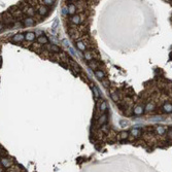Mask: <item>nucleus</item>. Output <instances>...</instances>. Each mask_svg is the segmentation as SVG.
Listing matches in <instances>:
<instances>
[{
    "instance_id": "obj_1",
    "label": "nucleus",
    "mask_w": 172,
    "mask_h": 172,
    "mask_svg": "<svg viewBox=\"0 0 172 172\" xmlns=\"http://www.w3.org/2000/svg\"><path fill=\"white\" fill-rule=\"evenodd\" d=\"M162 109L166 114H172V103L170 102H165L163 106H162Z\"/></svg>"
},
{
    "instance_id": "obj_2",
    "label": "nucleus",
    "mask_w": 172,
    "mask_h": 172,
    "mask_svg": "<svg viewBox=\"0 0 172 172\" xmlns=\"http://www.w3.org/2000/svg\"><path fill=\"white\" fill-rule=\"evenodd\" d=\"M144 110H145V108H144L143 105H137L135 108L133 109V114H134L135 115H140L143 114Z\"/></svg>"
},
{
    "instance_id": "obj_3",
    "label": "nucleus",
    "mask_w": 172,
    "mask_h": 172,
    "mask_svg": "<svg viewBox=\"0 0 172 172\" xmlns=\"http://www.w3.org/2000/svg\"><path fill=\"white\" fill-rule=\"evenodd\" d=\"M34 23H35V21H34V19L32 17H28L27 19H25L23 21V24H24V26H26V27H31L34 25Z\"/></svg>"
},
{
    "instance_id": "obj_4",
    "label": "nucleus",
    "mask_w": 172,
    "mask_h": 172,
    "mask_svg": "<svg viewBox=\"0 0 172 172\" xmlns=\"http://www.w3.org/2000/svg\"><path fill=\"white\" fill-rule=\"evenodd\" d=\"M25 39V35H23L22 33H18L12 37V41L13 42H22Z\"/></svg>"
},
{
    "instance_id": "obj_5",
    "label": "nucleus",
    "mask_w": 172,
    "mask_h": 172,
    "mask_svg": "<svg viewBox=\"0 0 172 172\" xmlns=\"http://www.w3.org/2000/svg\"><path fill=\"white\" fill-rule=\"evenodd\" d=\"M35 37H36V34L34 33V32H27V33L25 34V39H27L28 41L34 40V39H35Z\"/></svg>"
},
{
    "instance_id": "obj_6",
    "label": "nucleus",
    "mask_w": 172,
    "mask_h": 172,
    "mask_svg": "<svg viewBox=\"0 0 172 172\" xmlns=\"http://www.w3.org/2000/svg\"><path fill=\"white\" fill-rule=\"evenodd\" d=\"M166 131H167V128L164 127V126H158L156 128V132L159 135H164L166 133Z\"/></svg>"
},
{
    "instance_id": "obj_7",
    "label": "nucleus",
    "mask_w": 172,
    "mask_h": 172,
    "mask_svg": "<svg viewBox=\"0 0 172 172\" xmlns=\"http://www.w3.org/2000/svg\"><path fill=\"white\" fill-rule=\"evenodd\" d=\"M71 22L73 23V24H80L81 21H80V14H73L72 16V18H71Z\"/></svg>"
},
{
    "instance_id": "obj_8",
    "label": "nucleus",
    "mask_w": 172,
    "mask_h": 172,
    "mask_svg": "<svg viewBox=\"0 0 172 172\" xmlns=\"http://www.w3.org/2000/svg\"><path fill=\"white\" fill-rule=\"evenodd\" d=\"M95 76L98 78V80H103L104 78V72L100 69H96L95 70Z\"/></svg>"
},
{
    "instance_id": "obj_9",
    "label": "nucleus",
    "mask_w": 172,
    "mask_h": 172,
    "mask_svg": "<svg viewBox=\"0 0 172 172\" xmlns=\"http://www.w3.org/2000/svg\"><path fill=\"white\" fill-rule=\"evenodd\" d=\"M47 48L50 51H52V52H55V53H60V47H59L58 46H56V45H51V46H47Z\"/></svg>"
},
{
    "instance_id": "obj_10",
    "label": "nucleus",
    "mask_w": 172,
    "mask_h": 172,
    "mask_svg": "<svg viewBox=\"0 0 172 172\" xmlns=\"http://www.w3.org/2000/svg\"><path fill=\"white\" fill-rule=\"evenodd\" d=\"M67 8H68V13H70V14H73L76 11V6L74 4H69V5L67 6Z\"/></svg>"
},
{
    "instance_id": "obj_11",
    "label": "nucleus",
    "mask_w": 172,
    "mask_h": 172,
    "mask_svg": "<svg viewBox=\"0 0 172 172\" xmlns=\"http://www.w3.org/2000/svg\"><path fill=\"white\" fill-rule=\"evenodd\" d=\"M37 41H38V43H41V45H43V43H47L48 39H47L46 36L41 35V36H38V38H37Z\"/></svg>"
},
{
    "instance_id": "obj_12",
    "label": "nucleus",
    "mask_w": 172,
    "mask_h": 172,
    "mask_svg": "<svg viewBox=\"0 0 172 172\" xmlns=\"http://www.w3.org/2000/svg\"><path fill=\"white\" fill-rule=\"evenodd\" d=\"M107 117H108V116H107V115L104 112V114H103V115L100 116V119H99V123H100L101 125H104L105 123L107 122Z\"/></svg>"
},
{
    "instance_id": "obj_13",
    "label": "nucleus",
    "mask_w": 172,
    "mask_h": 172,
    "mask_svg": "<svg viewBox=\"0 0 172 172\" xmlns=\"http://www.w3.org/2000/svg\"><path fill=\"white\" fill-rule=\"evenodd\" d=\"M76 47H77L80 51H81V52H83V51L86 50V46H85V43L81 42V41H77V42H76Z\"/></svg>"
},
{
    "instance_id": "obj_14",
    "label": "nucleus",
    "mask_w": 172,
    "mask_h": 172,
    "mask_svg": "<svg viewBox=\"0 0 172 172\" xmlns=\"http://www.w3.org/2000/svg\"><path fill=\"white\" fill-rule=\"evenodd\" d=\"M155 108V103L154 102H149L146 104V107H145V111H151Z\"/></svg>"
},
{
    "instance_id": "obj_15",
    "label": "nucleus",
    "mask_w": 172,
    "mask_h": 172,
    "mask_svg": "<svg viewBox=\"0 0 172 172\" xmlns=\"http://www.w3.org/2000/svg\"><path fill=\"white\" fill-rule=\"evenodd\" d=\"M1 163H2L3 167H5V168H7V167H11V161L7 160V159H4V158L1 160Z\"/></svg>"
},
{
    "instance_id": "obj_16",
    "label": "nucleus",
    "mask_w": 172,
    "mask_h": 172,
    "mask_svg": "<svg viewBox=\"0 0 172 172\" xmlns=\"http://www.w3.org/2000/svg\"><path fill=\"white\" fill-rule=\"evenodd\" d=\"M131 134L133 135V136L138 137V136L140 135V130L138 129V128H133V129L131 130Z\"/></svg>"
},
{
    "instance_id": "obj_17",
    "label": "nucleus",
    "mask_w": 172,
    "mask_h": 172,
    "mask_svg": "<svg viewBox=\"0 0 172 172\" xmlns=\"http://www.w3.org/2000/svg\"><path fill=\"white\" fill-rule=\"evenodd\" d=\"M106 110H107V104H106V102L103 101V102L101 103V104H100V111L104 114V112H105Z\"/></svg>"
},
{
    "instance_id": "obj_18",
    "label": "nucleus",
    "mask_w": 172,
    "mask_h": 172,
    "mask_svg": "<svg viewBox=\"0 0 172 172\" xmlns=\"http://www.w3.org/2000/svg\"><path fill=\"white\" fill-rule=\"evenodd\" d=\"M27 12V14L29 17H32V16H34V13H35V11H34V8L33 7H29V8H27V11H26Z\"/></svg>"
},
{
    "instance_id": "obj_19",
    "label": "nucleus",
    "mask_w": 172,
    "mask_h": 172,
    "mask_svg": "<svg viewBox=\"0 0 172 172\" xmlns=\"http://www.w3.org/2000/svg\"><path fill=\"white\" fill-rule=\"evenodd\" d=\"M38 12H39V14H46L47 12V8L46 6H40L38 9Z\"/></svg>"
},
{
    "instance_id": "obj_20",
    "label": "nucleus",
    "mask_w": 172,
    "mask_h": 172,
    "mask_svg": "<svg viewBox=\"0 0 172 172\" xmlns=\"http://www.w3.org/2000/svg\"><path fill=\"white\" fill-rule=\"evenodd\" d=\"M164 117L161 116V115H156V116H151V121L153 122H160V121H163Z\"/></svg>"
},
{
    "instance_id": "obj_21",
    "label": "nucleus",
    "mask_w": 172,
    "mask_h": 172,
    "mask_svg": "<svg viewBox=\"0 0 172 172\" xmlns=\"http://www.w3.org/2000/svg\"><path fill=\"white\" fill-rule=\"evenodd\" d=\"M85 58H86V60H87V61H91L92 59H93V54L90 53V52L86 53V54H85Z\"/></svg>"
},
{
    "instance_id": "obj_22",
    "label": "nucleus",
    "mask_w": 172,
    "mask_h": 172,
    "mask_svg": "<svg viewBox=\"0 0 172 172\" xmlns=\"http://www.w3.org/2000/svg\"><path fill=\"white\" fill-rule=\"evenodd\" d=\"M43 3L46 4V5H53L54 3H55V0H43Z\"/></svg>"
},
{
    "instance_id": "obj_23",
    "label": "nucleus",
    "mask_w": 172,
    "mask_h": 172,
    "mask_svg": "<svg viewBox=\"0 0 172 172\" xmlns=\"http://www.w3.org/2000/svg\"><path fill=\"white\" fill-rule=\"evenodd\" d=\"M111 99L114 100L115 102H117V100H119V97H117V95L115 94V93H112V94H111Z\"/></svg>"
},
{
    "instance_id": "obj_24",
    "label": "nucleus",
    "mask_w": 172,
    "mask_h": 172,
    "mask_svg": "<svg viewBox=\"0 0 172 172\" xmlns=\"http://www.w3.org/2000/svg\"><path fill=\"white\" fill-rule=\"evenodd\" d=\"M127 136H128V133H127V132H122V133H121V138H122V139L127 138Z\"/></svg>"
},
{
    "instance_id": "obj_25",
    "label": "nucleus",
    "mask_w": 172,
    "mask_h": 172,
    "mask_svg": "<svg viewBox=\"0 0 172 172\" xmlns=\"http://www.w3.org/2000/svg\"><path fill=\"white\" fill-rule=\"evenodd\" d=\"M167 135H168V137L170 139H172V128H170V129L167 131Z\"/></svg>"
},
{
    "instance_id": "obj_26",
    "label": "nucleus",
    "mask_w": 172,
    "mask_h": 172,
    "mask_svg": "<svg viewBox=\"0 0 172 172\" xmlns=\"http://www.w3.org/2000/svg\"><path fill=\"white\" fill-rule=\"evenodd\" d=\"M57 25H58V20H55V22H54L53 26H52V29H53V30H55L56 27H57Z\"/></svg>"
},
{
    "instance_id": "obj_27",
    "label": "nucleus",
    "mask_w": 172,
    "mask_h": 172,
    "mask_svg": "<svg viewBox=\"0 0 172 172\" xmlns=\"http://www.w3.org/2000/svg\"><path fill=\"white\" fill-rule=\"evenodd\" d=\"M93 91H94V94H95V99L97 100V98H98V92H97V90L95 89V88L93 89Z\"/></svg>"
},
{
    "instance_id": "obj_28",
    "label": "nucleus",
    "mask_w": 172,
    "mask_h": 172,
    "mask_svg": "<svg viewBox=\"0 0 172 172\" xmlns=\"http://www.w3.org/2000/svg\"><path fill=\"white\" fill-rule=\"evenodd\" d=\"M41 33H42V32H41V31H39V30L35 32V34H36V36H37V35H39V34H41Z\"/></svg>"
}]
</instances>
